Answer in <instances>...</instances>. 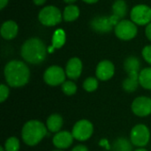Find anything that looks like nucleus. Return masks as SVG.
<instances>
[{"instance_id": "18", "label": "nucleus", "mask_w": 151, "mask_h": 151, "mask_svg": "<svg viewBox=\"0 0 151 151\" xmlns=\"http://www.w3.org/2000/svg\"><path fill=\"white\" fill-rule=\"evenodd\" d=\"M65 42V33L62 29H58L54 32L52 37V46L48 49L49 52H52L54 49L61 48Z\"/></svg>"}, {"instance_id": "5", "label": "nucleus", "mask_w": 151, "mask_h": 151, "mask_svg": "<svg viewBox=\"0 0 151 151\" xmlns=\"http://www.w3.org/2000/svg\"><path fill=\"white\" fill-rule=\"evenodd\" d=\"M130 139L133 145L143 148L145 147L150 140V132L147 126L143 124L136 125L133 127L131 134H130Z\"/></svg>"}, {"instance_id": "7", "label": "nucleus", "mask_w": 151, "mask_h": 151, "mask_svg": "<svg viewBox=\"0 0 151 151\" xmlns=\"http://www.w3.org/2000/svg\"><path fill=\"white\" fill-rule=\"evenodd\" d=\"M137 27L135 23L131 20H121L115 27L116 35L124 41H128L134 38L137 35Z\"/></svg>"}, {"instance_id": "19", "label": "nucleus", "mask_w": 151, "mask_h": 151, "mask_svg": "<svg viewBox=\"0 0 151 151\" xmlns=\"http://www.w3.org/2000/svg\"><path fill=\"white\" fill-rule=\"evenodd\" d=\"M139 82L143 88L151 90V67L144 68L140 72Z\"/></svg>"}, {"instance_id": "1", "label": "nucleus", "mask_w": 151, "mask_h": 151, "mask_svg": "<svg viewBox=\"0 0 151 151\" xmlns=\"http://www.w3.org/2000/svg\"><path fill=\"white\" fill-rule=\"evenodd\" d=\"M4 73L7 84L12 88H20L25 86L30 78L28 66L19 60H12L7 63L4 67Z\"/></svg>"}, {"instance_id": "32", "label": "nucleus", "mask_w": 151, "mask_h": 151, "mask_svg": "<svg viewBox=\"0 0 151 151\" xmlns=\"http://www.w3.org/2000/svg\"><path fill=\"white\" fill-rule=\"evenodd\" d=\"M33 1L36 5H42L46 2V0H33Z\"/></svg>"}, {"instance_id": "6", "label": "nucleus", "mask_w": 151, "mask_h": 151, "mask_svg": "<svg viewBox=\"0 0 151 151\" xmlns=\"http://www.w3.org/2000/svg\"><path fill=\"white\" fill-rule=\"evenodd\" d=\"M94 132L93 124L87 119H81L75 123L73 127L72 134L73 138L80 142H85L88 140Z\"/></svg>"}, {"instance_id": "27", "label": "nucleus", "mask_w": 151, "mask_h": 151, "mask_svg": "<svg viewBox=\"0 0 151 151\" xmlns=\"http://www.w3.org/2000/svg\"><path fill=\"white\" fill-rule=\"evenodd\" d=\"M9 88L7 86H5L4 84H1L0 85V102L4 103L9 96Z\"/></svg>"}, {"instance_id": "36", "label": "nucleus", "mask_w": 151, "mask_h": 151, "mask_svg": "<svg viewBox=\"0 0 151 151\" xmlns=\"http://www.w3.org/2000/svg\"><path fill=\"white\" fill-rule=\"evenodd\" d=\"M0 151H5V150L4 147H0Z\"/></svg>"}, {"instance_id": "31", "label": "nucleus", "mask_w": 151, "mask_h": 151, "mask_svg": "<svg viewBox=\"0 0 151 151\" xmlns=\"http://www.w3.org/2000/svg\"><path fill=\"white\" fill-rule=\"evenodd\" d=\"M7 3H8V0H0V9L3 10L7 4Z\"/></svg>"}, {"instance_id": "35", "label": "nucleus", "mask_w": 151, "mask_h": 151, "mask_svg": "<svg viewBox=\"0 0 151 151\" xmlns=\"http://www.w3.org/2000/svg\"><path fill=\"white\" fill-rule=\"evenodd\" d=\"M134 151H148V150H145V149H143V148H139V149L135 150Z\"/></svg>"}, {"instance_id": "4", "label": "nucleus", "mask_w": 151, "mask_h": 151, "mask_svg": "<svg viewBox=\"0 0 151 151\" xmlns=\"http://www.w3.org/2000/svg\"><path fill=\"white\" fill-rule=\"evenodd\" d=\"M39 21L46 27L56 26L62 20V13L58 8L54 5H49L42 8L38 15Z\"/></svg>"}, {"instance_id": "30", "label": "nucleus", "mask_w": 151, "mask_h": 151, "mask_svg": "<svg viewBox=\"0 0 151 151\" xmlns=\"http://www.w3.org/2000/svg\"><path fill=\"white\" fill-rule=\"evenodd\" d=\"M145 32H146V36L148 37V39H149L150 41H151V22L150 24H148Z\"/></svg>"}, {"instance_id": "20", "label": "nucleus", "mask_w": 151, "mask_h": 151, "mask_svg": "<svg viewBox=\"0 0 151 151\" xmlns=\"http://www.w3.org/2000/svg\"><path fill=\"white\" fill-rule=\"evenodd\" d=\"M79 15H80V9L78 8V6L73 4H70L66 6L63 13L64 19L67 22L74 21L79 17Z\"/></svg>"}, {"instance_id": "8", "label": "nucleus", "mask_w": 151, "mask_h": 151, "mask_svg": "<svg viewBox=\"0 0 151 151\" xmlns=\"http://www.w3.org/2000/svg\"><path fill=\"white\" fill-rule=\"evenodd\" d=\"M65 75L63 68L58 65H52L44 72L43 80L50 86H58L65 81Z\"/></svg>"}, {"instance_id": "14", "label": "nucleus", "mask_w": 151, "mask_h": 151, "mask_svg": "<svg viewBox=\"0 0 151 151\" xmlns=\"http://www.w3.org/2000/svg\"><path fill=\"white\" fill-rule=\"evenodd\" d=\"M91 27L97 32L100 33H107L112 29V23L110 19V17L100 16L95 18L91 21Z\"/></svg>"}, {"instance_id": "2", "label": "nucleus", "mask_w": 151, "mask_h": 151, "mask_svg": "<svg viewBox=\"0 0 151 151\" xmlns=\"http://www.w3.org/2000/svg\"><path fill=\"white\" fill-rule=\"evenodd\" d=\"M20 53L23 59L27 63L38 65L45 59L47 48L39 38H31L23 43Z\"/></svg>"}, {"instance_id": "16", "label": "nucleus", "mask_w": 151, "mask_h": 151, "mask_svg": "<svg viewBox=\"0 0 151 151\" xmlns=\"http://www.w3.org/2000/svg\"><path fill=\"white\" fill-rule=\"evenodd\" d=\"M139 73H128V77L124 80L122 87L125 91L128 93H132L135 91L140 84L139 82Z\"/></svg>"}, {"instance_id": "3", "label": "nucleus", "mask_w": 151, "mask_h": 151, "mask_svg": "<svg viewBox=\"0 0 151 151\" xmlns=\"http://www.w3.org/2000/svg\"><path fill=\"white\" fill-rule=\"evenodd\" d=\"M47 127L39 120H29L25 123L21 130L23 142L28 146L37 145L47 134Z\"/></svg>"}, {"instance_id": "13", "label": "nucleus", "mask_w": 151, "mask_h": 151, "mask_svg": "<svg viewBox=\"0 0 151 151\" xmlns=\"http://www.w3.org/2000/svg\"><path fill=\"white\" fill-rule=\"evenodd\" d=\"M82 72V63L78 58H72L65 66V74L71 80L78 79Z\"/></svg>"}, {"instance_id": "17", "label": "nucleus", "mask_w": 151, "mask_h": 151, "mask_svg": "<svg viewBox=\"0 0 151 151\" xmlns=\"http://www.w3.org/2000/svg\"><path fill=\"white\" fill-rule=\"evenodd\" d=\"M63 118L59 114H52L50 115L46 121L47 129L51 133H58L63 126Z\"/></svg>"}, {"instance_id": "23", "label": "nucleus", "mask_w": 151, "mask_h": 151, "mask_svg": "<svg viewBox=\"0 0 151 151\" xmlns=\"http://www.w3.org/2000/svg\"><path fill=\"white\" fill-rule=\"evenodd\" d=\"M112 11L113 14L119 17V19L124 18L127 15V6L124 0H116L112 4Z\"/></svg>"}, {"instance_id": "24", "label": "nucleus", "mask_w": 151, "mask_h": 151, "mask_svg": "<svg viewBox=\"0 0 151 151\" xmlns=\"http://www.w3.org/2000/svg\"><path fill=\"white\" fill-rule=\"evenodd\" d=\"M4 148L5 151H19V148H20L19 139L14 136L8 138L4 142Z\"/></svg>"}, {"instance_id": "29", "label": "nucleus", "mask_w": 151, "mask_h": 151, "mask_svg": "<svg viewBox=\"0 0 151 151\" xmlns=\"http://www.w3.org/2000/svg\"><path fill=\"white\" fill-rule=\"evenodd\" d=\"M72 151H88V148L84 145H78L76 147H74Z\"/></svg>"}, {"instance_id": "15", "label": "nucleus", "mask_w": 151, "mask_h": 151, "mask_svg": "<svg viewBox=\"0 0 151 151\" xmlns=\"http://www.w3.org/2000/svg\"><path fill=\"white\" fill-rule=\"evenodd\" d=\"M18 34V25L13 20H7L1 27V35L5 40H12Z\"/></svg>"}, {"instance_id": "28", "label": "nucleus", "mask_w": 151, "mask_h": 151, "mask_svg": "<svg viewBox=\"0 0 151 151\" xmlns=\"http://www.w3.org/2000/svg\"><path fill=\"white\" fill-rule=\"evenodd\" d=\"M142 56L146 60V62L151 65V45L144 47V49L142 50Z\"/></svg>"}, {"instance_id": "25", "label": "nucleus", "mask_w": 151, "mask_h": 151, "mask_svg": "<svg viewBox=\"0 0 151 151\" xmlns=\"http://www.w3.org/2000/svg\"><path fill=\"white\" fill-rule=\"evenodd\" d=\"M98 88V81L96 78L88 77L83 82V88L88 92H94Z\"/></svg>"}, {"instance_id": "9", "label": "nucleus", "mask_w": 151, "mask_h": 151, "mask_svg": "<svg viewBox=\"0 0 151 151\" xmlns=\"http://www.w3.org/2000/svg\"><path fill=\"white\" fill-rule=\"evenodd\" d=\"M131 19L137 25L150 24L151 21V8L146 4H138L134 6L130 13Z\"/></svg>"}, {"instance_id": "33", "label": "nucleus", "mask_w": 151, "mask_h": 151, "mask_svg": "<svg viewBox=\"0 0 151 151\" xmlns=\"http://www.w3.org/2000/svg\"><path fill=\"white\" fill-rule=\"evenodd\" d=\"M84 2H86V3H88V4H95V3H96L98 0H83Z\"/></svg>"}, {"instance_id": "11", "label": "nucleus", "mask_w": 151, "mask_h": 151, "mask_svg": "<svg viewBox=\"0 0 151 151\" xmlns=\"http://www.w3.org/2000/svg\"><path fill=\"white\" fill-rule=\"evenodd\" d=\"M114 73H115L114 65L109 60L101 61L97 65L96 70V74L97 79H99L100 81H104L111 79L112 76L114 75Z\"/></svg>"}, {"instance_id": "37", "label": "nucleus", "mask_w": 151, "mask_h": 151, "mask_svg": "<svg viewBox=\"0 0 151 151\" xmlns=\"http://www.w3.org/2000/svg\"><path fill=\"white\" fill-rule=\"evenodd\" d=\"M53 151H62V150H53Z\"/></svg>"}, {"instance_id": "22", "label": "nucleus", "mask_w": 151, "mask_h": 151, "mask_svg": "<svg viewBox=\"0 0 151 151\" xmlns=\"http://www.w3.org/2000/svg\"><path fill=\"white\" fill-rule=\"evenodd\" d=\"M112 151H133L132 142L126 138H118L113 142Z\"/></svg>"}, {"instance_id": "26", "label": "nucleus", "mask_w": 151, "mask_h": 151, "mask_svg": "<svg viewBox=\"0 0 151 151\" xmlns=\"http://www.w3.org/2000/svg\"><path fill=\"white\" fill-rule=\"evenodd\" d=\"M62 91L66 96H73L77 91V86L76 84L72 81H66L62 84Z\"/></svg>"}, {"instance_id": "12", "label": "nucleus", "mask_w": 151, "mask_h": 151, "mask_svg": "<svg viewBox=\"0 0 151 151\" xmlns=\"http://www.w3.org/2000/svg\"><path fill=\"white\" fill-rule=\"evenodd\" d=\"M73 139L74 138L72 133L68 131H59L54 135L52 142L56 148L59 150H64L69 148L73 144Z\"/></svg>"}, {"instance_id": "34", "label": "nucleus", "mask_w": 151, "mask_h": 151, "mask_svg": "<svg viewBox=\"0 0 151 151\" xmlns=\"http://www.w3.org/2000/svg\"><path fill=\"white\" fill-rule=\"evenodd\" d=\"M64 2L66 4H73V3L76 2V0H64Z\"/></svg>"}, {"instance_id": "21", "label": "nucleus", "mask_w": 151, "mask_h": 151, "mask_svg": "<svg viewBox=\"0 0 151 151\" xmlns=\"http://www.w3.org/2000/svg\"><path fill=\"white\" fill-rule=\"evenodd\" d=\"M124 68L127 73H140V61L135 57H129L124 62Z\"/></svg>"}, {"instance_id": "10", "label": "nucleus", "mask_w": 151, "mask_h": 151, "mask_svg": "<svg viewBox=\"0 0 151 151\" xmlns=\"http://www.w3.org/2000/svg\"><path fill=\"white\" fill-rule=\"evenodd\" d=\"M132 111L138 117H147L151 114V98L139 96L134 100L131 106Z\"/></svg>"}]
</instances>
